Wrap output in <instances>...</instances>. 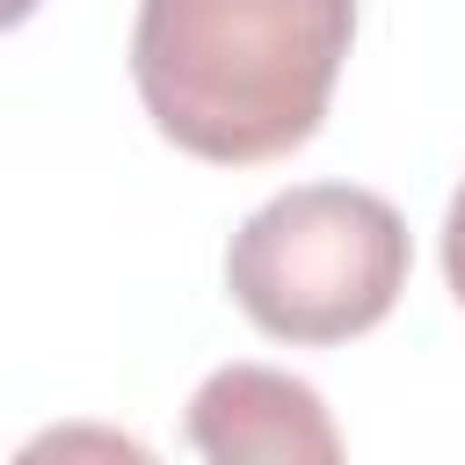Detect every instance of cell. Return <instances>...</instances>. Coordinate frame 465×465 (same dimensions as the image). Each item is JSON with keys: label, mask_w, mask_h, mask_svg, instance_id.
Here are the masks:
<instances>
[{"label": "cell", "mask_w": 465, "mask_h": 465, "mask_svg": "<svg viewBox=\"0 0 465 465\" xmlns=\"http://www.w3.org/2000/svg\"><path fill=\"white\" fill-rule=\"evenodd\" d=\"M44 0H0V29H15V22H29Z\"/></svg>", "instance_id": "cell-5"}, {"label": "cell", "mask_w": 465, "mask_h": 465, "mask_svg": "<svg viewBox=\"0 0 465 465\" xmlns=\"http://www.w3.org/2000/svg\"><path fill=\"white\" fill-rule=\"evenodd\" d=\"M443 276H450V298L465 305V182H458V196L443 211Z\"/></svg>", "instance_id": "cell-4"}, {"label": "cell", "mask_w": 465, "mask_h": 465, "mask_svg": "<svg viewBox=\"0 0 465 465\" xmlns=\"http://www.w3.org/2000/svg\"><path fill=\"white\" fill-rule=\"evenodd\" d=\"M407 218L349 182H298L240 218L225 247L232 305L298 349L371 334L407 291Z\"/></svg>", "instance_id": "cell-2"}, {"label": "cell", "mask_w": 465, "mask_h": 465, "mask_svg": "<svg viewBox=\"0 0 465 465\" xmlns=\"http://www.w3.org/2000/svg\"><path fill=\"white\" fill-rule=\"evenodd\" d=\"M349 36L356 0H138L131 80L167 145L262 167L320 131Z\"/></svg>", "instance_id": "cell-1"}, {"label": "cell", "mask_w": 465, "mask_h": 465, "mask_svg": "<svg viewBox=\"0 0 465 465\" xmlns=\"http://www.w3.org/2000/svg\"><path fill=\"white\" fill-rule=\"evenodd\" d=\"M189 443L211 465H327L341 458V436L320 407V392L269 363H225L189 400Z\"/></svg>", "instance_id": "cell-3"}]
</instances>
